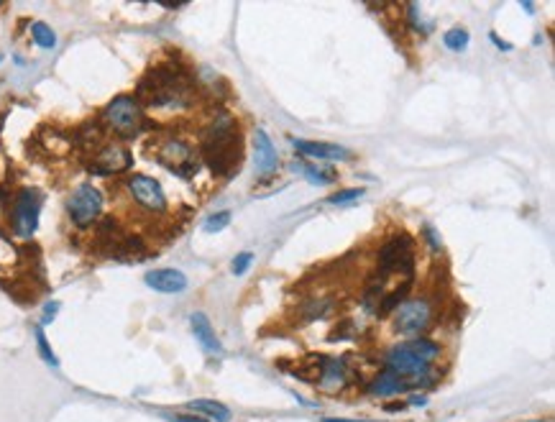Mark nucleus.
Listing matches in <instances>:
<instances>
[{
    "label": "nucleus",
    "mask_w": 555,
    "mask_h": 422,
    "mask_svg": "<svg viewBox=\"0 0 555 422\" xmlns=\"http://www.w3.org/2000/svg\"><path fill=\"white\" fill-rule=\"evenodd\" d=\"M200 151H202V161L215 172L217 177L231 179L241 172L244 149H241L238 126L231 115H217L210 121Z\"/></svg>",
    "instance_id": "nucleus-1"
},
{
    "label": "nucleus",
    "mask_w": 555,
    "mask_h": 422,
    "mask_svg": "<svg viewBox=\"0 0 555 422\" xmlns=\"http://www.w3.org/2000/svg\"><path fill=\"white\" fill-rule=\"evenodd\" d=\"M139 100L149 108H182L189 105V80L187 75L172 65L154 67L139 82Z\"/></svg>",
    "instance_id": "nucleus-2"
},
{
    "label": "nucleus",
    "mask_w": 555,
    "mask_h": 422,
    "mask_svg": "<svg viewBox=\"0 0 555 422\" xmlns=\"http://www.w3.org/2000/svg\"><path fill=\"white\" fill-rule=\"evenodd\" d=\"M435 320V305L427 297H414L405 300L399 307L392 312V328L397 336L410 338H425V333L433 328Z\"/></svg>",
    "instance_id": "nucleus-3"
},
{
    "label": "nucleus",
    "mask_w": 555,
    "mask_h": 422,
    "mask_svg": "<svg viewBox=\"0 0 555 422\" xmlns=\"http://www.w3.org/2000/svg\"><path fill=\"white\" fill-rule=\"evenodd\" d=\"M100 123H103V128H110L121 139H136L143 131L141 105L131 95H118L115 100L105 105Z\"/></svg>",
    "instance_id": "nucleus-4"
},
{
    "label": "nucleus",
    "mask_w": 555,
    "mask_h": 422,
    "mask_svg": "<svg viewBox=\"0 0 555 422\" xmlns=\"http://www.w3.org/2000/svg\"><path fill=\"white\" fill-rule=\"evenodd\" d=\"M379 263V277L386 279L392 274H402L407 279H412L414 274V246L412 238L405 233H397L392 238H386L377 256Z\"/></svg>",
    "instance_id": "nucleus-5"
},
{
    "label": "nucleus",
    "mask_w": 555,
    "mask_h": 422,
    "mask_svg": "<svg viewBox=\"0 0 555 422\" xmlns=\"http://www.w3.org/2000/svg\"><path fill=\"white\" fill-rule=\"evenodd\" d=\"M10 228L19 238H31L38 228V215H41V192L34 187H23L13 195L10 202Z\"/></svg>",
    "instance_id": "nucleus-6"
},
{
    "label": "nucleus",
    "mask_w": 555,
    "mask_h": 422,
    "mask_svg": "<svg viewBox=\"0 0 555 422\" xmlns=\"http://www.w3.org/2000/svg\"><path fill=\"white\" fill-rule=\"evenodd\" d=\"M100 213H103V195H100V189L87 185V182L80 185L67 200V215L80 228L93 225L100 218Z\"/></svg>",
    "instance_id": "nucleus-7"
},
{
    "label": "nucleus",
    "mask_w": 555,
    "mask_h": 422,
    "mask_svg": "<svg viewBox=\"0 0 555 422\" xmlns=\"http://www.w3.org/2000/svg\"><path fill=\"white\" fill-rule=\"evenodd\" d=\"M156 159H159L161 167H167L169 172H174V174L182 179L195 177L200 169V161L198 156L192 154L189 143H185V141H179V139L164 141L159 146V151H156Z\"/></svg>",
    "instance_id": "nucleus-8"
},
{
    "label": "nucleus",
    "mask_w": 555,
    "mask_h": 422,
    "mask_svg": "<svg viewBox=\"0 0 555 422\" xmlns=\"http://www.w3.org/2000/svg\"><path fill=\"white\" fill-rule=\"evenodd\" d=\"M133 156L131 151L121 146V143H105L100 151H95L87 169L93 174H100V177H113V174H121L126 169H131Z\"/></svg>",
    "instance_id": "nucleus-9"
},
{
    "label": "nucleus",
    "mask_w": 555,
    "mask_h": 422,
    "mask_svg": "<svg viewBox=\"0 0 555 422\" xmlns=\"http://www.w3.org/2000/svg\"><path fill=\"white\" fill-rule=\"evenodd\" d=\"M128 192L136 200V205L143 207L146 213H164L167 210V195H164L161 185L154 177L133 174L128 179Z\"/></svg>",
    "instance_id": "nucleus-10"
},
{
    "label": "nucleus",
    "mask_w": 555,
    "mask_h": 422,
    "mask_svg": "<svg viewBox=\"0 0 555 422\" xmlns=\"http://www.w3.org/2000/svg\"><path fill=\"white\" fill-rule=\"evenodd\" d=\"M290 143L297 149V154L307 156V159H315V164H318V161H343L351 156V151L346 149V146H340V143L305 141V139H297V136H290Z\"/></svg>",
    "instance_id": "nucleus-11"
},
{
    "label": "nucleus",
    "mask_w": 555,
    "mask_h": 422,
    "mask_svg": "<svg viewBox=\"0 0 555 422\" xmlns=\"http://www.w3.org/2000/svg\"><path fill=\"white\" fill-rule=\"evenodd\" d=\"M318 389L325 394H335L349 384V366L343 358H320L318 361Z\"/></svg>",
    "instance_id": "nucleus-12"
},
{
    "label": "nucleus",
    "mask_w": 555,
    "mask_h": 422,
    "mask_svg": "<svg viewBox=\"0 0 555 422\" xmlns=\"http://www.w3.org/2000/svg\"><path fill=\"white\" fill-rule=\"evenodd\" d=\"M254 167L261 177H269L272 172H276L279 167V154L274 141L269 139V133L263 131L261 126L254 131Z\"/></svg>",
    "instance_id": "nucleus-13"
},
{
    "label": "nucleus",
    "mask_w": 555,
    "mask_h": 422,
    "mask_svg": "<svg viewBox=\"0 0 555 422\" xmlns=\"http://www.w3.org/2000/svg\"><path fill=\"white\" fill-rule=\"evenodd\" d=\"M143 281H146V287L161 292V294H179L189 287L187 277L179 269H151V272H146Z\"/></svg>",
    "instance_id": "nucleus-14"
},
{
    "label": "nucleus",
    "mask_w": 555,
    "mask_h": 422,
    "mask_svg": "<svg viewBox=\"0 0 555 422\" xmlns=\"http://www.w3.org/2000/svg\"><path fill=\"white\" fill-rule=\"evenodd\" d=\"M189 328H192V336L198 338V343L205 348L207 353H213V356L223 353V343H220V338H217L215 328H213V323H210L205 312H195L189 318Z\"/></svg>",
    "instance_id": "nucleus-15"
},
{
    "label": "nucleus",
    "mask_w": 555,
    "mask_h": 422,
    "mask_svg": "<svg viewBox=\"0 0 555 422\" xmlns=\"http://www.w3.org/2000/svg\"><path fill=\"white\" fill-rule=\"evenodd\" d=\"M412 392L407 382H402L399 376L389 374L386 368H381L377 376H374V382L368 384V394H374L379 399H392V397H399V394H407Z\"/></svg>",
    "instance_id": "nucleus-16"
},
{
    "label": "nucleus",
    "mask_w": 555,
    "mask_h": 422,
    "mask_svg": "<svg viewBox=\"0 0 555 422\" xmlns=\"http://www.w3.org/2000/svg\"><path fill=\"white\" fill-rule=\"evenodd\" d=\"M397 346L402 348L405 353H410L412 358H417V361H425V364H435L442 353L440 343L427 340V338H410V340H402Z\"/></svg>",
    "instance_id": "nucleus-17"
},
{
    "label": "nucleus",
    "mask_w": 555,
    "mask_h": 422,
    "mask_svg": "<svg viewBox=\"0 0 555 422\" xmlns=\"http://www.w3.org/2000/svg\"><path fill=\"white\" fill-rule=\"evenodd\" d=\"M185 412L200 414L207 422H231V417H233L226 404L215 402V399H192V402L185 404Z\"/></svg>",
    "instance_id": "nucleus-18"
},
{
    "label": "nucleus",
    "mask_w": 555,
    "mask_h": 422,
    "mask_svg": "<svg viewBox=\"0 0 555 422\" xmlns=\"http://www.w3.org/2000/svg\"><path fill=\"white\" fill-rule=\"evenodd\" d=\"M294 169H300L305 177L310 179L312 185H333L338 179V172L335 169L325 167V164H294Z\"/></svg>",
    "instance_id": "nucleus-19"
},
{
    "label": "nucleus",
    "mask_w": 555,
    "mask_h": 422,
    "mask_svg": "<svg viewBox=\"0 0 555 422\" xmlns=\"http://www.w3.org/2000/svg\"><path fill=\"white\" fill-rule=\"evenodd\" d=\"M333 307H335L333 300H310V302H305V305H300V318L302 323H315V320L325 318Z\"/></svg>",
    "instance_id": "nucleus-20"
},
{
    "label": "nucleus",
    "mask_w": 555,
    "mask_h": 422,
    "mask_svg": "<svg viewBox=\"0 0 555 422\" xmlns=\"http://www.w3.org/2000/svg\"><path fill=\"white\" fill-rule=\"evenodd\" d=\"M469 31L461 26L451 28V31H445V36H442V44H445V49H451V51H456V54H461V51H466L469 49Z\"/></svg>",
    "instance_id": "nucleus-21"
},
{
    "label": "nucleus",
    "mask_w": 555,
    "mask_h": 422,
    "mask_svg": "<svg viewBox=\"0 0 555 422\" xmlns=\"http://www.w3.org/2000/svg\"><path fill=\"white\" fill-rule=\"evenodd\" d=\"M31 36H34V41H36L41 49H54V47H57V34H54V31H51L44 21H36V23L31 26Z\"/></svg>",
    "instance_id": "nucleus-22"
},
{
    "label": "nucleus",
    "mask_w": 555,
    "mask_h": 422,
    "mask_svg": "<svg viewBox=\"0 0 555 422\" xmlns=\"http://www.w3.org/2000/svg\"><path fill=\"white\" fill-rule=\"evenodd\" d=\"M34 336H36L38 356L44 358V361H47L51 368H59V358L54 356V351H51V346H49V340H47V336H44V328H41V325L36 328V333H34Z\"/></svg>",
    "instance_id": "nucleus-23"
},
{
    "label": "nucleus",
    "mask_w": 555,
    "mask_h": 422,
    "mask_svg": "<svg viewBox=\"0 0 555 422\" xmlns=\"http://www.w3.org/2000/svg\"><path fill=\"white\" fill-rule=\"evenodd\" d=\"M233 220V215H231V210H220V213H213V215L205 220V233H220V231H226L228 223Z\"/></svg>",
    "instance_id": "nucleus-24"
},
{
    "label": "nucleus",
    "mask_w": 555,
    "mask_h": 422,
    "mask_svg": "<svg viewBox=\"0 0 555 422\" xmlns=\"http://www.w3.org/2000/svg\"><path fill=\"white\" fill-rule=\"evenodd\" d=\"M364 197V187H349V189H338L335 195L328 197L330 205H351V202H358Z\"/></svg>",
    "instance_id": "nucleus-25"
},
{
    "label": "nucleus",
    "mask_w": 555,
    "mask_h": 422,
    "mask_svg": "<svg viewBox=\"0 0 555 422\" xmlns=\"http://www.w3.org/2000/svg\"><path fill=\"white\" fill-rule=\"evenodd\" d=\"M251 261H254V253L251 251H244L238 253L233 259V266H231V272L235 274V277H244L246 272H248V266H251Z\"/></svg>",
    "instance_id": "nucleus-26"
},
{
    "label": "nucleus",
    "mask_w": 555,
    "mask_h": 422,
    "mask_svg": "<svg viewBox=\"0 0 555 422\" xmlns=\"http://www.w3.org/2000/svg\"><path fill=\"white\" fill-rule=\"evenodd\" d=\"M161 417H164V420H169V422H207L205 417L192 414V412H164Z\"/></svg>",
    "instance_id": "nucleus-27"
},
{
    "label": "nucleus",
    "mask_w": 555,
    "mask_h": 422,
    "mask_svg": "<svg viewBox=\"0 0 555 422\" xmlns=\"http://www.w3.org/2000/svg\"><path fill=\"white\" fill-rule=\"evenodd\" d=\"M423 235L425 238H427V244H430V248H433V251H440L442 248V241H440V235H438V231H435L433 225L427 223L423 228Z\"/></svg>",
    "instance_id": "nucleus-28"
},
{
    "label": "nucleus",
    "mask_w": 555,
    "mask_h": 422,
    "mask_svg": "<svg viewBox=\"0 0 555 422\" xmlns=\"http://www.w3.org/2000/svg\"><path fill=\"white\" fill-rule=\"evenodd\" d=\"M59 312V302H47V307H44V315H41V325H49L51 320L57 318Z\"/></svg>",
    "instance_id": "nucleus-29"
},
{
    "label": "nucleus",
    "mask_w": 555,
    "mask_h": 422,
    "mask_svg": "<svg viewBox=\"0 0 555 422\" xmlns=\"http://www.w3.org/2000/svg\"><path fill=\"white\" fill-rule=\"evenodd\" d=\"M489 38L494 41V47L501 49V51H512V44H507V41H501V38L497 36V34H489Z\"/></svg>",
    "instance_id": "nucleus-30"
},
{
    "label": "nucleus",
    "mask_w": 555,
    "mask_h": 422,
    "mask_svg": "<svg viewBox=\"0 0 555 422\" xmlns=\"http://www.w3.org/2000/svg\"><path fill=\"white\" fill-rule=\"evenodd\" d=\"M410 404H414V407H423V404H427V397H420V394H412L410 399H407Z\"/></svg>",
    "instance_id": "nucleus-31"
},
{
    "label": "nucleus",
    "mask_w": 555,
    "mask_h": 422,
    "mask_svg": "<svg viewBox=\"0 0 555 422\" xmlns=\"http://www.w3.org/2000/svg\"><path fill=\"white\" fill-rule=\"evenodd\" d=\"M322 422H366V420H343V417H322Z\"/></svg>",
    "instance_id": "nucleus-32"
},
{
    "label": "nucleus",
    "mask_w": 555,
    "mask_h": 422,
    "mask_svg": "<svg viewBox=\"0 0 555 422\" xmlns=\"http://www.w3.org/2000/svg\"><path fill=\"white\" fill-rule=\"evenodd\" d=\"M522 8H525L527 13H532V10H535V5H532V3H522Z\"/></svg>",
    "instance_id": "nucleus-33"
},
{
    "label": "nucleus",
    "mask_w": 555,
    "mask_h": 422,
    "mask_svg": "<svg viewBox=\"0 0 555 422\" xmlns=\"http://www.w3.org/2000/svg\"><path fill=\"white\" fill-rule=\"evenodd\" d=\"M535 422H543V420H535Z\"/></svg>",
    "instance_id": "nucleus-34"
}]
</instances>
